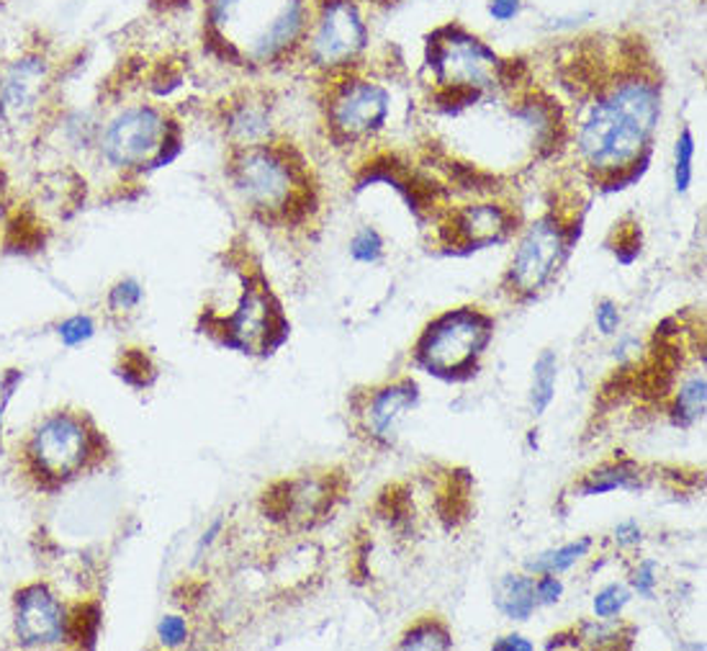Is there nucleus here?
<instances>
[{
	"instance_id": "b1692460",
	"label": "nucleus",
	"mask_w": 707,
	"mask_h": 651,
	"mask_svg": "<svg viewBox=\"0 0 707 651\" xmlns=\"http://www.w3.org/2000/svg\"><path fill=\"white\" fill-rule=\"evenodd\" d=\"M384 253V239L373 227H361L351 239V255L357 263H376Z\"/></svg>"
},
{
	"instance_id": "2f4dec72",
	"label": "nucleus",
	"mask_w": 707,
	"mask_h": 651,
	"mask_svg": "<svg viewBox=\"0 0 707 651\" xmlns=\"http://www.w3.org/2000/svg\"><path fill=\"white\" fill-rule=\"evenodd\" d=\"M620 324V312L618 307L612 305L610 299H604L600 307H597V328H600L602 335H612Z\"/></svg>"
},
{
	"instance_id": "bb28decb",
	"label": "nucleus",
	"mask_w": 707,
	"mask_h": 651,
	"mask_svg": "<svg viewBox=\"0 0 707 651\" xmlns=\"http://www.w3.org/2000/svg\"><path fill=\"white\" fill-rule=\"evenodd\" d=\"M628 600H631V598H628L625 587H620V585L604 587V590L597 593V598H594V616L597 618L618 616L620 610L625 608Z\"/></svg>"
},
{
	"instance_id": "9b49d317",
	"label": "nucleus",
	"mask_w": 707,
	"mask_h": 651,
	"mask_svg": "<svg viewBox=\"0 0 707 651\" xmlns=\"http://www.w3.org/2000/svg\"><path fill=\"white\" fill-rule=\"evenodd\" d=\"M15 631L23 644H52L62 637V610L44 587H29L19 595Z\"/></svg>"
},
{
	"instance_id": "f704fd0d",
	"label": "nucleus",
	"mask_w": 707,
	"mask_h": 651,
	"mask_svg": "<svg viewBox=\"0 0 707 651\" xmlns=\"http://www.w3.org/2000/svg\"><path fill=\"white\" fill-rule=\"evenodd\" d=\"M523 0H489V15L494 21H512L519 13Z\"/></svg>"
},
{
	"instance_id": "e433bc0d",
	"label": "nucleus",
	"mask_w": 707,
	"mask_h": 651,
	"mask_svg": "<svg viewBox=\"0 0 707 651\" xmlns=\"http://www.w3.org/2000/svg\"><path fill=\"white\" fill-rule=\"evenodd\" d=\"M494 649L496 651H531L533 644L531 641H525L523 637H504L502 641H496Z\"/></svg>"
},
{
	"instance_id": "f3484780",
	"label": "nucleus",
	"mask_w": 707,
	"mask_h": 651,
	"mask_svg": "<svg viewBox=\"0 0 707 651\" xmlns=\"http://www.w3.org/2000/svg\"><path fill=\"white\" fill-rule=\"evenodd\" d=\"M641 477L639 469L631 467V463H615V467H602L589 474L585 482H581L579 492L581 494H604L612 490H639Z\"/></svg>"
},
{
	"instance_id": "412c9836",
	"label": "nucleus",
	"mask_w": 707,
	"mask_h": 651,
	"mask_svg": "<svg viewBox=\"0 0 707 651\" xmlns=\"http://www.w3.org/2000/svg\"><path fill=\"white\" fill-rule=\"evenodd\" d=\"M707 386L705 376H695L679 389L677 397V415L682 423H695L705 415V402H707Z\"/></svg>"
},
{
	"instance_id": "f8f14e48",
	"label": "nucleus",
	"mask_w": 707,
	"mask_h": 651,
	"mask_svg": "<svg viewBox=\"0 0 707 651\" xmlns=\"http://www.w3.org/2000/svg\"><path fill=\"white\" fill-rule=\"evenodd\" d=\"M307 23V8L301 0H283V6L278 8L274 19L266 29L255 36L253 42V60L268 62L276 60L278 54H283L289 46L297 42Z\"/></svg>"
},
{
	"instance_id": "a211bd4d",
	"label": "nucleus",
	"mask_w": 707,
	"mask_h": 651,
	"mask_svg": "<svg viewBox=\"0 0 707 651\" xmlns=\"http://www.w3.org/2000/svg\"><path fill=\"white\" fill-rule=\"evenodd\" d=\"M589 546H592V538H581L577 544H566L561 548H554V552H546L535 559L527 562V569L540 572V575H561L569 567H574L581 556H587Z\"/></svg>"
},
{
	"instance_id": "5701e85b",
	"label": "nucleus",
	"mask_w": 707,
	"mask_h": 651,
	"mask_svg": "<svg viewBox=\"0 0 707 651\" xmlns=\"http://www.w3.org/2000/svg\"><path fill=\"white\" fill-rule=\"evenodd\" d=\"M453 647V641H450L448 631L442 629L438 623H422L417 626V629H411L407 633V639L401 641V649H422V651H430V649H450Z\"/></svg>"
},
{
	"instance_id": "6e6552de",
	"label": "nucleus",
	"mask_w": 707,
	"mask_h": 651,
	"mask_svg": "<svg viewBox=\"0 0 707 651\" xmlns=\"http://www.w3.org/2000/svg\"><path fill=\"white\" fill-rule=\"evenodd\" d=\"M365 46V26L361 13L347 0H332L312 39V57L322 67H338L355 60Z\"/></svg>"
},
{
	"instance_id": "4c0bfd02",
	"label": "nucleus",
	"mask_w": 707,
	"mask_h": 651,
	"mask_svg": "<svg viewBox=\"0 0 707 651\" xmlns=\"http://www.w3.org/2000/svg\"><path fill=\"white\" fill-rule=\"evenodd\" d=\"M0 220H3V175H0Z\"/></svg>"
},
{
	"instance_id": "0eeeda50",
	"label": "nucleus",
	"mask_w": 707,
	"mask_h": 651,
	"mask_svg": "<svg viewBox=\"0 0 707 651\" xmlns=\"http://www.w3.org/2000/svg\"><path fill=\"white\" fill-rule=\"evenodd\" d=\"M88 438L75 417L57 415L46 420L31 440V459L36 469L50 477H69L83 467Z\"/></svg>"
},
{
	"instance_id": "a878e982",
	"label": "nucleus",
	"mask_w": 707,
	"mask_h": 651,
	"mask_svg": "<svg viewBox=\"0 0 707 651\" xmlns=\"http://www.w3.org/2000/svg\"><path fill=\"white\" fill-rule=\"evenodd\" d=\"M8 245L15 250H31L39 245V224L29 214H19L8 222Z\"/></svg>"
},
{
	"instance_id": "c756f323",
	"label": "nucleus",
	"mask_w": 707,
	"mask_h": 651,
	"mask_svg": "<svg viewBox=\"0 0 707 651\" xmlns=\"http://www.w3.org/2000/svg\"><path fill=\"white\" fill-rule=\"evenodd\" d=\"M139 299H142V289H139L137 281H121L114 286L111 291V307L114 309H131L139 305Z\"/></svg>"
},
{
	"instance_id": "20e7f679",
	"label": "nucleus",
	"mask_w": 707,
	"mask_h": 651,
	"mask_svg": "<svg viewBox=\"0 0 707 651\" xmlns=\"http://www.w3.org/2000/svg\"><path fill=\"white\" fill-rule=\"evenodd\" d=\"M486 317L473 309H458L425 332L422 343H419V361L438 374H453V371L469 366L473 355L486 345Z\"/></svg>"
},
{
	"instance_id": "9d476101",
	"label": "nucleus",
	"mask_w": 707,
	"mask_h": 651,
	"mask_svg": "<svg viewBox=\"0 0 707 651\" xmlns=\"http://www.w3.org/2000/svg\"><path fill=\"white\" fill-rule=\"evenodd\" d=\"M388 116V93L376 83H347L332 100V124L340 135L361 137L378 129Z\"/></svg>"
},
{
	"instance_id": "f03ea898",
	"label": "nucleus",
	"mask_w": 707,
	"mask_h": 651,
	"mask_svg": "<svg viewBox=\"0 0 707 651\" xmlns=\"http://www.w3.org/2000/svg\"><path fill=\"white\" fill-rule=\"evenodd\" d=\"M170 127L160 111L150 106L129 108L116 116L104 131V158L116 168H142L154 166L168 142Z\"/></svg>"
},
{
	"instance_id": "6ab92c4d",
	"label": "nucleus",
	"mask_w": 707,
	"mask_h": 651,
	"mask_svg": "<svg viewBox=\"0 0 707 651\" xmlns=\"http://www.w3.org/2000/svg\"><path fill=\"white\" fill-rule=\"evenodd\" d=\"M556 392V353L543 351L533 366V409L535 415L546 413Z\"/></svg>"
},
{
	"instance_id": "ddd939ff",
	"label": "nucleus",
	"mask_w": 707,
	"mask_h": 651,
	"mask_svg": "<svg viewBox=\"0 0 707 651\" xmlns=\"http://www.w3.org/2000/svg\"><path fill=\"white\" fill-rule=\"evenodd\" d=\"M510 220L504 209L492 204L465 206L453 216V239L461 245L484 247L507 235Z\"/></svg>"
},
{
	"instance_id": "2eb2a0df",
	"label": "nucleus",
	"mask_w": 707,
	"mask_h": 651,
	"mask_svg": "<svg viewBox=\"0 0 707 651\" xmlns=\"http://www.w3.org/2000/svg\"><path fill=\"white\" fill-rule=\"evenodd\" d=\"M270 307H268V297L258 289H250L245 294L243 305L235 312V317L229 320V332H232V345L239 348H250L253 343H258L266 335H270V328H274V320H270Z\"/></svg>"
},
{
	"instance_id": "473e14b6",
	"label": "nucleus",
	"mask_w": 707,
	"mask_h": 651,
	"mask_svg": "<svg viewBox=\"0 0 707 651\" xmlns=\"http://www.w3.org/2000/svg\"><path fill=\"white\" fill-rule=\"evenodd\" d=\"M654 585H656V564L643 562L633 577V587L639 590V595H643V598H651V595H654Z\"/></svg>"
},
{
	"instance_id": "393cba45",
	"label": "nucleus",
	"mask_w": 707,
	"mask_h": 651,
	"mask_svg": "<svg viewBox=\"0 0 707 651\" xmlns=\"http://www.w3.org/2000/svg\"><path fill=\"white\" fill-rule=\"evenodd\" d=\"M98 608L96 606H81L75 610V616L69 618V637H73L77 644H93V639H96V631H98Z\"/></svg>"
},
{
	"instance_id": "f257e3e1",
	"label": "nucleus",
	"mask_w": 707,
	"mask_h": 651,
	"mask_svg": "<svg viewBox=\"0 0 707 651\" xmlns=\"http://www.w3.org/2000/svg\"><path fill=\"white\" fill-rule=\"evenodd\" d=\"M658 119V93L646 81L620 83L592 108L579 131V150L592 168L635 166Z\"/></svg>"
},
{
	"instance_id": "7c9ffc66",
	"label": "nucleus",
	"mask_w": 707,
	"mask_h": 651,
	"mask_svg": "<svg viewBox=\"0 0 707 651\" xmlns=\"http://www.w3.org/2000/svg\"><path fill=\"white\" fill-rule=\"evenodd\" d=\"M158 631H160V639L165 641V644H170V647L181 644V641H185V637H189L185 621H183V618H178V616L162 618V623H160Z\"/></svg>"
},
{
	"instance_id": "7ed1b4c3",
	"label": "nucleus",
	"mask_w": 707,
	"mask_h": 651,
	"mask_svg": "<svg viewBox=\"0 0 707 651\" xmlns=\"http://www.w3.org/2000/svg\"><path fill=\"white\" fill-rule=\"evenodd\" d=\"M232 178L247 204L263 212H281L289 216L293 206V173L283 154L268 147L250 145L232 166Z\"/></svg>"
},
{
	"instance_id": "39448f33",
	"label": "nucleus",
	"mask_w": 707,
	"mask_h": 651,
	"mask_svg": "<svg viewBox=\"0 0 707 651\" xmlns=\"http://www.w3.org/2000/svg\"><path fill=\"white\" fill-rule=\"evenodd\" d=\"M430 67L438 73L442 85H469V88H481L489 85L494 77H500V65L496 54L465 34L461 29H442L430 39Z\"/></svg>"
},
{
	"instance_id": "aec40b11",
	"label": "nucleus",
	"mask_w": 707,
	"mask_h": 651,
	"mask_svg": "<svg viewBox=\"0 0 707 651\" xmlns=\"http://www.w3.org/2000/svg\"><path fill=\"white\" fill-rule=\"evenodd\" d=\"M229 127L239 139H243V142H247V147H250V145L258 142L260 137L268 135L270 124H268V116H266V111H263V108L243 106V108H237L235 116H232Z\"/></svg>"
},
{
	"instance_id": "dca6fc26",
	"label": "nucleus",
	"mask_w": 707,
	"mask_h": 651,
	"mask_svg": "<svg viewBox=\"0 0 707 651\" xmlns=\"http://www.w3.org/2000/svg\"><path fill=\"white\" fill-rule=\"evenodd\" d=\"M496 606H500L504 616L525 621L535 608V583L531 577L507 575L496 585Z\"/></svg>"
},
{
	"instance_id": "1a4fd4ad",
	"label": "nucleus",
	"mask_w": 707,
	"mask_h": 651,
	"mask_svg": "<svg viewBox=\"0 0 707 651\" xmlns=\"http://www.w3.org/2000/svg\"><path fill=\"white\" fill-rule=\"evenodd\" d=\"M50 81V62L42 54H23L0 73V116L23 121L34 111Z\"/></svg>"
},
{
	"instance_id": "c85d7f7f",
	"label": "nucleus",
	"mask_w": 707,
	"mask_h": 651,
	"mask_svg": "<svg viewBox=\"0 0 707 651\" xmlns=\"http://www.w3.org/2000/svg\"><path fill=\"white\" fill-rule=\"evenodd\" d=\"M60 335L67 345H77L93 335V322L88 320V317H73V320L62 322Z\"/></svg>"
},
{
	"instance_id": "c9c22d12",
	"label": "nucleus",
	"mask_w": 707,
	"mask_h": 651,
	"mask_svg": "<svg viewBox=\"0 0 707 651\" xmlns=\"http://www.w3.org/2000/svg\"><path fill=\"white\" fill-rule=\"evenodd\" d=\"M615 541L620 546H635L641 541V529L633 521L620 523L615 529Z\"/></svg>"
},
{
	"instance_id": "72a5a7b5",
	"label": "nucleus",
	"mask_w": 707,
	"mask_h": 651,
	"mask_svg": "<svg viewBox=\"0 0 707 651\" xmlns=\"http://www.w3.org/2000/svg\"><path fill=\"white\" fill-rule=\"evenodd\" d=\"M561 595H564V585H561V579H556L554 575H546L538 585H535V600L546 602V606L556 602L558 598H561Z\"/></svg>"
},
{
	"instance_id": "4468645a",
	"label": "nucleus",
	"mask_w": 707,
	"mask_h": 651,
	"mask_svg": "<svg viewBox=\"0 0 707 651\" xmlns=\"http://www.w3.org/2000/svg\"><path fill=\"white\" fill-rule=\"evenodd\" d=\"M417 402V386L404 382L396 386H388V389L378 392L371 402L368 409V423L373 436L384 440V444H392L396 436V428H399V420L407 413L409 407H415Z\"/></svg>"
},
{
	"instance_id": "cd10ccee",
	"label": "nucleus",
	"mask_w": 707,
	"mask_h": 651,
	"mask_svg": "<svg viewBox=\"0 0 707 651\" xmlns=\"http://www.w3.org/2000/svg\"><path fill=\"white\" fill-rule=\"evenodd\" d=\"M245 0H206V15H208V26L224 31L227 29L229 21H235V15L239 13Z\"/></svg>"
},
{
	"instance_id": "4be33fe9",
	"label": "nucleus",
	"mask_w": 707,
	"mask_h": 651,
	"mask_svg": "<svg viewBox=\"0 0 707 651\" xmlns=\"http://www.w3.org/2000/svg\"><path fill=\"white\" fill-rule=\"evenodd\" d=\"M693 160H695V137L693 131L685 129L677 139V150H674V183L677 191L685 193L693 183Z\"/></svg>"
},
{
	"instance_id": "423d86ee",
	"label": "nucleus",
	"mask_w": 707,
	"mask_h": 651,
	"mask_svg": "<svg viewBox=\"0 0 707 651\" xmlns=\"http://www.w3.org/2000/svg\"><path fill=\"white\" fill-rule=\"evenodd\" d=\"M566 253V237L558 227L554 216L538 220L527 230L523 243L517 247L515 260H512V286L523 294H535L548 284Z\"/></svg>"
}]
</instances>
